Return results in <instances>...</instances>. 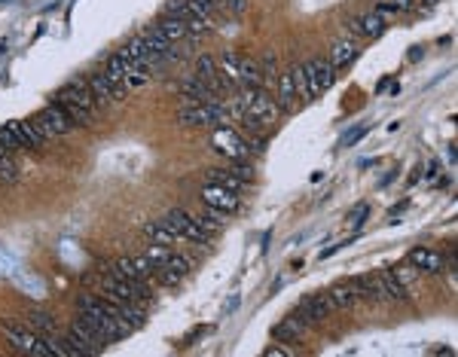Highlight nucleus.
Returning a JSON list of instances; mask_svg holds the SVG:
<instances>
[{"instance_id": "f257e3e1", "label": "nucleus", "mask_w": 458, "mask_h": 357, "mask_svg": "<svg viewBox=\"0 0 458 357\" xmlns=\"http://www.w3.org/2000/svg\"><path fill=\"white\" fill-rule=\"evenodd\" d=\"M238 101H242V110H244V123L251 128H266L281 116L275 98H269L263 89H244Z\"/></svg>"}, {"instance_id": "f03ea898", "label": "nucleus", "mask_w": 458, "mask_h": 357, "mask_svg": "<svg viewBox=\"0 0 458 357\" xmlns=\"http://www.w3.org/2000/svg\"><path fill=\"white\" fill-rule=\"evenodd\" d=\"M0 330L6 333V339H10L19 351H25L31 357H49V354H52V351H49V345L43 342V336L34 333L31 327H25V320H19V324H16V320H3Z\"/></svg>"}, {"instance_id": "7ed1b4c3", "label": "nucleus", "mask_w": 458, "mask_h": 357, "mask_svg": "<svg viewBox=\"0 0 458 357\" xmlns=\"http://www.w3.org/2000/svg\"><path fill=\"white\" fill-rule=\"evenodd\" d=\"M101 290L107 294V299H114V303H147V299H150L147 281H129V278H116V275L104 278Z\"/></svg>"}, {"instance_id": "20e7f679", "label": "nucleus", "mask_w": 458, "mask_h": 357, "mask_svg": "<svg viewBox=\"0 0 458 357\" xmlns=\"http://www.w3.org/2000/svg\"><path fill=\"white\" fill-rule=\"evenodd\" d=\"M34 123V128L40 132V138L43 141H52V138H59V134H70L74 132V123L65 116V110H61L59 104H49V107H43V110L37 113V116L31 119Z\"/></svg>"}, {"instance_id": "39448f33", "label": "nucleus", "mask_w": 458, "mask_h": 357, "mask_svg": "<svg viewBox=\"0 0 458 357\" xmlns=\"http://www.w3.org/2000/svg\"><path fill=\"white\" fill-rule=\"evenodd\" d=\"M211 147H214V153L227 156L229 162H242V159H248V153H251L248 138H242L236 128H217V132L211 134Z\"/></svg>"}, {"instance_id": "423d86ee", "label": "nucleus", "mask_w": 458, "mask_h": 357, "mask_svg": "<svg viewBox=\"0 0 458 357\" xmlns=\"http://www.w3.org/2000/svg\"><path fill=\"white\" fill-rule=\"evenodd\" d=\"M162 223L171 226L174 232H178V238H187V241H196V245H208L211 241V232H205L199 223H196V217H189L187 211L180 208H171L162 217Z\"/></svg>"}, {"instance_id": "0eeeda50", "label": "nucleus", "mask_w": 458, "mask_h": 357, "mask_svg": "<svg viewBox=\"0 0 458 357\" xmlns=\"http://www.w3.org/2000/svg\"><path fill=\"white\" fill-rule=\"evenodd\" d=\"M302 70H306L309 95H312V98H318L321 92H327V89H333V85H336V68L327 59L306 61V64H302Z\"/></svg>"}, {"instance_id": "6e6552de", "label": "nucleus", "mask_w": 458, "mask_h": 357, "mask_svg": "<svg viewBox=\"0 0 458 357\" xmlns=\"http://www.w3.org/2000/svg\"><path fill=\"white\" fill-rule=\"evenodd\" d=\"M202 198H205L208 208H217V211H223V214H232V211L242 208V198H238V192L220 187V183H205Z\"/></svg>"}, {"instance_id": "1a4fd4ad", "label": "nucleus", "mask_w": 458, "mask_h": 357, "mask_svg": "<svg viewBox=\"0 0 458 357\" xmlns=\"http://www.w3.org/2000/svg\"><path fill=\"white\" fill-rule=\"evenodd\" d=\"M129 59H125L123 52H114L107 59V68H104V76H107L110 89H114V98H125V92H129V83H125V74H129Z\"/></svg>"}, {"instance_id": "9d476101", "label": "nucleus", "mask_w": 458, "mask_h": 357, "mask_svg": "<svg viewBox=\"0 0 458 357\" xmlns=\"http://www.w3.org/2000/svg\"><path fill=\"white\" fill-rule=\"evenodd\" d=\"M333 312V303H330V296L327 294H312V296H306L300 303V309H297V318H302L309 327L315 324V320H324Z\"/></svg>"}, {"instance_id": "9b49d317", "label": "nucleus", "mask_w": 458, "mask_h": 357, "mask_svg": "<svg viewBox=\"0 0 458 357\" xmlns=\"http://www.w3.org/2000/svg\"><path fill=\"white\" fill-rule=\"evenodd\" d=\"M6 128L16 134V141L22 144V150H37V147L46 144V141L40 138V132L34 128L31 119H10V123H6Z\"/></svg>"}, {"instance_id": "f8f14e48", "label": "nucleus", "mask_w": 458, "mask_h": 357, "mask_svg": "<svg viewBox=\"0 0 458 357\" xmlns=\"http://www.w3.org/2000/svg\"><path fill=\"white\" fill-rule=\"evenodd\" d=\"M180 95H183V104L187 107L205 104V101H211V98H217L214 92H211V85H205L199 76H187V80L180 83Z\"/></svg>"}, {"instance_id": "ddd939ff", "label": "nucleus", "mask_w": 458, "mask_h": 357, "mask_svg": "<svg viewBox=\"0 0 458 357\" xmlns=\"http://www.w3.org/2000/svg\"><path fill=\"white\" fill-rule=\"evenodd\" d=\"M236 85H242V89H260V85H263V74H260V64L253 61V59H244V55H238Z\"/></svg>"}, {"instance_id": "4468645a", "label": "nucleus", "mask_w": 458, "mask_h": 357, "mask_svg": "<svg viewBox=\"0 0 458 357\" xmlns=\"http://www.w3.org/2000/svg\"><path fill=\"white\" fill-rule=\"evenodd\" d=\"M86 85H89V92H92V98H95L98 107H110V104L116 101L114 89H110L107 76H104V70H101V74H89L86 76Z\"/></svg>"}, {"instance_id": "2eb2a0df", "label": "nucleus", "mask_w": 458, "mask_h": 357, "mask_svg": "<svg viewBox=\"0 0 458 357\" xmlns=\"http://www.w3.org/2000/svg\"><path fill=\"white\" fill-rule=\"evenodd\" d=\"M351 28H355V34H361V37H370V40H376V37H382L385 34V21L376 16V12H364V16H357V19H351Z\"/></svg>"}, {"instance_id": "dca6fc26", "label": "nucleus", "mask_w": 458, "mask_h": 357, "mask_svg": "<svg viewBox=\"0 0 458 357\" xmlns=\"http://www.w3.org/2000/svg\"><path fill=\"white\" fill-rule=\"evenodd\" d=\"M357 59V43L355 40H336L333 46H330V64H333L336 70H342V68H348L351 61Z\"/></svg>"}, {"instance_id": "f3484780", "label": "nucleus", "mask_w": 458, "mask_h": 357, "mask_svg": "<svg viewBox=\"0 0 458 357\" xmlns=\"http://www.w3.org/2000/svg\"><path fill=\"white\" fill-rule=\"evenodd\" d=\"M153 31H156L159 37H165L168 43H174V40H183V37H187V21H183V19H174V16H162L156 25H153Z\"/></svg>"}, {"instance_id": "a211bd4d", "label": "nucleus", "mask_w": 458, "mask_h": 357, "mask_svg": "<svg viewBox=\"0 0 458 357\" xmlns=\"http://www.w3.org/2000/svg\"><path fill=\"white\" fill-rule=\"evenodd\" d=\"M410 263L415 269H425V272H443V256L428 251V247H413L410 251Z\"/></svg>"}, {"instance_id": "6ab92c4d", "label": "nucleus", "mask_w": 458, "mask_h": 357, "mask_svg": "<svg viewBox=\"0 0 458 357\" xmlns=\"http://www.w3.org/2000/svg\"><path fill=\"white\" fill-rule=\"evenodd\" d=\"M330 303H333V309H351V305L357 303V290L351 281H342V284H333V287L327 290Z\"/></svg>"}, {"instance_id": "aec40b11", "label": "nucleus", "mask_w": 458, "mask_h": 357, "mask_svg": "<svg viewBox=\"0 0 458 357\" xmlns=\"http://www.w3.org/2000/svg\"><path fill=\"white\" fill-rule=\"evenodd\" d=\"M278 110L281 113H291L293 104H297V85H293V76L291 74H281L278 76Z\"/></svg>"}, {"instance_id": "412c9836", "label": "nucleus", "mask_w": 458, "mask_h": 357, "mask_svg": "<svg viewBox=\"0 0 458 357\" xmlns=\"http://www.w3.org/2000/svg\"><path fill=\"white\" fill-rule=\"evenodd\" d=\"M306 327H309L306 320L293 315V318H287L284 324H278V327H275V330H272V336H275V339H284V342H300V339H302V333H306Z\"/></svg>"}, {"instance_id": "4be33fe9", "label": "nucleus", "mask_w": 458, "mask_h": 357, "mask_svg": "<svg viewBox=\"0 0 458 357\" xmlns=\"http://www.w3.org/2000/svg\"><path fill=\"white\" fill-rule=\"evenodd\" d=\"M55 104L65 110V116L74 123V128H86L92 123V113L86 110V107H80V104H74V101H67V98H52Z\"/></svg>"}, {"instance_id": "5701e85b", "label": "nucleus", "mask_w": 458, "mask_h": 357, "mask_svg": "<svg viewBox=\"0 0 458 357\" xmlns=\"http://www.w3.org/2000/svg\"><path fill=\"white\" fill-rule=\"evenodd\" d=\"M205 177H208V183H220V187H227L232 192H242L244 190V181L232 174V168H208Z\"/></svg>"}, {"instance_id": "b1692460", "label": "nucleus", "mask_w": 458, "mask_h": 357, "mask_svg": "<svg viewBox=\"0 0 458 357\" xmlns=\"http://www.w3.org/2000/svg\"><path fill=\"white\" fill-rule=\"evenodd\" d=\"M25 324L31 327L34 333H40V336H52V333H55V318L49 315V312H43V309H34V312H28Z\"/></svg>"}, {"instance_id": "393cba45", "label": "nucleus", "mask_w": 458, "mask_h": 357, "mask_svg": "<svg viewBox=\"0 0 458 357\" xmlns=\"http://www.w3.org/2000/svg\"><path fill=\"white\" fill-rule=\"evenodd\" d=\"M116 309H119V318H123L132 330L147 324V312L140 309V303H116Z\"/></svg>"}, {"instance_id": "a878e982", "label": "nucleus", "mask_w": 458, "mask_h": 357, "mask_svg": "<svg viewBox=\"0 0 458 357\" xmlns=\"http://www.w3.org/2000/svg\"><path fill=\"white\" fill-rule=\"evenodd\" d=\"M144 232H147V238H153L156 245H171V241H178V232H174L171 226H165L162 220H156V223H147Z\"/></svg>"}, {"instance_id": "bb28decb", "label": "nucleus", "mask_w": 458, "mask_h": 357, "mask_svg": "<svg viewBox=\"0 0 458 357\" xmlns=\"http://www.w3.org/2000/svg\"><path fill=\"white\" fill-rule=\"evenodd\" d=\"M379 284L385 287V294H388V299H410L406 296V287H404V281H400L394 272H379Z\"/></svg>"}, {"instance_id": "cd10ccee", "label": "nucleus", "mask_w": 458, "mask_h": 357, "mask_svg": "<svg viewBox=\"0 0 458 357\" xmlns=\"http://www.w3.org/2000/svg\"><path fill=\"white\" fill-rule=\"evenodd\" d=\"M196 223L202 226V229L205 232H220L223 229V211H217V208H208L205 214H202V217H196Z\"/></svg>"}, {"instance_id": "c85d7f7f", "label": "nucleus", "mask_w": 458, "mask_h": 357, "mask_svg": "<svg viewBox=\"0 0 458 357\" xmlns=\"http://www.w3.org/2000/svg\"><path fill=\"white\" fill-rule=\"evenodd\" d=\"M275 70H278V61H275V52L269 49V52H263V59H260V74H263V83H275L278 80V74H275Z\"/></svg>"}, {"instance_id": "c756f323", "label": "nucleus", "mask_w": 458, "mask_h": 357, "mask_svg": "<svg viewBox=\"0 0 458 357\" xmlns=\"http://www.w3.org/2000/svg\"><path fill=\"white\" fill-rule=\"evenodd\" d=\"M144 256L153 263V266H165V260L171 256V247H168V245H156V241H153V245H147V254Z\"/></svg>"}, {"instance_id": "7c9ffc66", "label": "nucleus", "mask_w": 458, "mask_h": 357, "mask_svg": "<svg viewBox=\"0 0 458 357\" xmlns=\"http://www.w3.org/2000/svg\"><path fill=\"white\" fill-rule=\"evenodd\" d=\"M366 217H370V205L361 202V205H355V208L348 211V220H345V223H348L351 229H361V226L366 223Z\"/></svg>"}, {"instance_id": "2f4dec72", "label": "nucleus", "mask_w": 458, "mask_h": 357, "mask_svg": "<svg viewBox=\"0 0 458 357\" xmlns=\"http://www.w3.org/2000/svg\"><path fill=\"white\" fill-rule=\"evenodd\" d=\"M165 16H174V19H193V10H189V0H171L165 3Z\"/></svg>"}, {"instance_id": "473e14b6", "label": "nucleus", "mask_w": 458, "mask_h": 357, "mask_svg": "<svg viewBox=\"0 0 458 357\" xmlns=\"http://www.w3.org/2000/svg\"><path fill=\"white\" fill-rule=\"evenodd\" d=\"M0 177H3L6 183H16L19 181V168H16V162L10 159V153L0 159Z\"/></svg>"}, {"instance_id": "72a5a7b5", "label": "nucleus", "mask_w": 458, "mask_h": 357, "mask_svg": "<svg viewBox=\"0 0 458 357\" xmlns=\"http://www.w3.org/2000/svg\"><path fill=\"white\" fill-rule=\"evenodd\" d=\"M205 34H208V19L199 16L187 19V37H205Z\"/></svg>"}, {"instance_id": "f704fd0d", "label": "nucleus", "mask_w": 458, "mask_h": 357, "mask_svg": "<svg viewBox=\"0 0 458 357\" xmlns=\"http://www.w3.org/2000/svg\"><path fill=\"white\" fill-rule=\"evenodd\" d=\"M165 269H171V272H178V275H187V272H189V260L171 251V256L165 260Z\"/></svg>"}, {"instance_id": "c9c22d12", "label": "nucleus", "mask_w": 458, "mask_h": 357, "mask_svg": "<svg viewBox=\"0 0 458 357\" xmlns=\"http://www.w3.org/2000/svg\"><path fill=\"white\" fill-rule=\"evenodd\" d=\"M291 76H293V85H297V92H300V95L312 101V95H309V80H306V70H302V64H300V68H293V70H291Z\"/></svg>"}, {"instance_id": "e433bc0d", "label": "nucleus", "mask_w": 458, "mask_h": 357, "mask_svg": "<svg viewBox=\"0 0 458 357\" xmlns=\"http://www.w3.org/2000/svg\"><path fill=\"white\" fill-rule=\"evenodd\" d=\"M0 147H3V150H6V153H10V156L16 153V150H22V144H19V141H16V134H12V132H10V128H6V125L0 128Z\"/></svg>"}, {"instance_id": "4c0bfd02", "label": "nucleus", "mask_w": 458, "mask_h": 357, "mask_svg": "<svg viewBox=\"0 0 458 357\" xmlns=\"http://www.w3.org/2000/svg\"><path fill=\"white\" fill-rule=\"evenodd\" d=\"M366 132H370V125H357V128H351V132H348V134H345V138H342V144H340V147H342V150L355 147V144H357V141L364 138Z\"/></svg>"}, {"instance_id": "58836bf2", "label": "nucleus", "mask_w": 458, "mask_h": 357, "mask_svg": "<svg viewBox=\"0 0 458 357\" xmlns=\"http://www.w3.org/2000/svg\"><path fill=\"white\" fill-rule=\"evenodd\" d=\"M232 174H236V177H242V181L244 183H251L253 181V165H251V162H232Z\"/></svg>"}, {"instance_id": "ea45409f", "label": "nucleus", "mask_w": 458, "mask_h": 357, "mask_svg": "<svg viewBox=\"0 0 458 357\" xmlns=\"http://www.w3.org/2000/svg\"><path fill=\"white\" fill-rule=\"evenodd\" d=\"M373 12H376V16L382 19V21H388V19L397 16V10H394L388 0H379V3H373Z\"/></svg>"}, {"instance_id": "a19ab883", "label": "nucleus", "mask_w": 458, "mask_h": 357, "mask_svg": "<svg viewBox=\"0 0 458 357\" xmlns=\"http://www.w3.org/2000/svg\"><path fill=\"white\" fill-rule=\"evenodd\" d=\"M391 6L397 12H410V10H415V0H391Z\"/></svg>"}, {"instance_id": "79ce46f5", "label": "nucleus", "mask_w": 458, "mask_h": 357, "mask_svg": "<svg viewBox=\"0 0 458 357\" xmlns=\"http://www.w3.org/2000/svg\"><path fill=\"white\" fill-rule=\"evenodd\" d=\"M342 247H345V241H336V245H330L324 254H318V260H327V256H333L336 251H342Z\"/></svg>"}, {"instance_id": "37998d69", "label": "nucleus", "mask_w": 458, "mask_h": 357, "mask_svg": "<svg viewBox=\"0 0 458 357\" xmlns=\"http://www.w3.org/2000/svg\"><path fill=\"white\" fill-rule=\"evenodd\" d=\"M229 10L238 16V12H244V10H248V0H229Z\"/></svg>"}, {"instance_id": "c03bdc74", "label": "nucleus", "mask_w": 458, "mask_h": 357, "mask_svg": "<svg viewBox=\"0 0 458 357\" xmlns=\"http://www.w3.org/2000/svg\"><path fill=\"white\" fill-rule=\"evenodd\" d=\"M421 55H425V49H421V46H413L410 49V61H421Z\"/></svg>"}, {"instance_id": "a18cd8bd", "label": "nucleus", "mask_w": 458, "mask_h": 357, "mask_svg": "<svg viewBox=\"0 0 458 357\" xmlns=\"http://www.w3.org/2000/svg\"><path fill=\"white\" fill-rule=\"evenodd\" d=\"M263 354H266V357H269V354H272V357H281V354H287V351H284V348H275V345H269Z\"/></svg>"}, {"instance_id": "49530a36", "label": "nucleus", "mask_w": 458, "mask_h": 357, "mask_svg": "<svg viewBox=\"0 0 458 357\" xmlns=\"http://www.w3.org/2000/svg\"><path fill=\"white\" fill-rule=\"evenodd\" d=\"M236 305H238V294H232L229 303H227V312H236Z\"/></svg>"}, {"instance_id": "de8ad7c7", "label": "nucleus", "mask_w": 458, "mask_h": 357, "mask_svg": "<svg viewBox=\"0 0 458 357\" xmlns=\"http://www.w3.org/2000/svg\"><path fill=\"white\" fill-rule=\"evenodd\" d=\"M3 156H6V150H3V147H0V159H3Z\"/></svg>"}, {"instance_id": "09e8293b", "label": "nucleus", "mask_w": 458, "mask_h": 357, "mask_svg": "<svg viewBox=\"0 0 458 357\" xmlns=\"http://www.w3.org/2000/svg\"><path fill=\"white\" fill-rule=\"evenodd\" d=\"M0 3H6V0H0Z\"/></svg>"}]
</instances>
